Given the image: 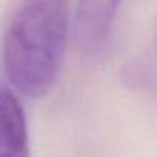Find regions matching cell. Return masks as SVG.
<instances>
[{
  "instance_id": "obj_1",
  "label": "cell",
  "mask_w": 157,
  "mask_h": 157,
  "mask_svg": "<svg viewBox=\"0 0 157 157\" xmlns=\"http://www.w3.org/2000/svg\"><path fill=\"white\" fill-rule=\"evenodd\" d=\"M71 0H25L16 13L3 43L10 82L26 97L42 99L60 72Z\"/></svg>"
},
{
  "instance_id": "obj_2",
  "label": "cell",
  "mask_w": 157,
  "mask_h": 157,
  "mask_svg": "<svg viewBox=\"0 0 157 157\" xmlns=\"http://www.w3.org/2000/svg\"><path fill=\"white\" fill-rule=\"evenodd\" d=\"M120 2L122 0H78L75 28L82 48L97 51L105 45Z\"/></svg>"
},
{
  "instance_id": "obj_3",
  "label": "cell",
  "mask_w": 157,
  "mask_h": 157,
  "mask_svg": "<svg viewBox=\"0 0 157 157\" xmlns=\"http://www.w3.org/2000/svg\"><path fill=\"white\" fill-rule=\"evenodd\" d=\"M28 129L23 108L10 90H0V157H25Z\"/></svg>"
}]
</instances>
